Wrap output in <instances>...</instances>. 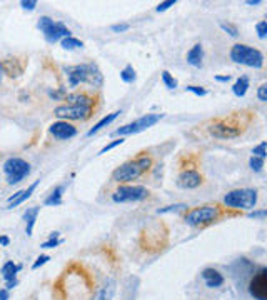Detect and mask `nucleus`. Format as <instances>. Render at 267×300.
I'll return each mask as SVG.
<instances>
[{
  "label": "nucleus",
  "instance_id": "nucleus-1",
  "mask_svg": "<svg viewBox=\"0 0 267 300\" xmlns=\"http://www.w3.org/2000/svg\"><path fill=\"white\" fill-rule=\"evenodd\" d=\"M64 300H89L94 295L95 282L89 270L80 263H72L59 279L57 285Z\"/></svg>",
  "mask_w": 267,
  "mask_h": 300
},
{
  "label": "nucleus",
  "instance_id": "nucleus-2",
  "mask_svg": "<svg viewBox=\"0 0 267 300\" xmlns=\"http://www.w3.org/2000/svg\"><path fill=\"white\" fill-rule=\"evenodd\" d=\"M249 122L251 117H246V112H234L227 117H219V119L210 120L207 130L214 139L231 140L241 137Z\"/></svg>",
  "mask_w": 267,
  "mask_h": 300
},
{
  "label": "nucleus",
  "instance_id": "nucleus-3",
  "mask_svg": "<svg viewBox=\"0 0 267 300\" xmlns=\"http://www.w3.org/2000/svg\"><path fill=\"white\" fill-rule=\"evenodd\" d=\"M152 163H154V160H152L149 153H140L135 158H131V160L124 162L121 167H117L112 172V180L119 182V184L137 180L152 169Z\"/></svg>",
  "mask_w": 267,
  "mask_h": 300
},
{
  "label": "nucleus",
  "instance_id": "nucleus-4",
  "mask_svg": "<svg viewBox=\"0 0 267 300\" xmlns=\"http://www.w3.org/2000/svg\"><path fill=\"white\" fill-rule=\"evenodd\" d=\"M66 75L70 87H77L79 84H89L92 87H102L104 77L95 63H80V65L66 67Z\"/></svg>",
  "mask_w": 267,
  "mask_h": 300
},
{
  "label": "nucleus",
  "instance_id": "nucleus-5",
  "mask_svg": "<svg viewBox=\"0 0 267 300\" xmlns=\"http://www.w3.org/2000/svg\"><path fill=\"white\" fill-rule=\"evenodd\" d=\"M224 213V208L219 205V203H209V205H200L196 208H191L186 217H184V222L191 227H205L212 222L219 220Z\"/></svg>",
  "mask_w": 267,
  "mask_h": 300
},
{
  "label": "nucleus",
  "instance_id": "nucleus-6",
  "mask_svg": "<svg viewBox=\"0 0 267 300\" xmlns=\"http://www.w3.org/2000/svg\"><path fill=\"white\" fill-rule=\"evenodd\" d=\"M229 57H231L232 62L241 63V65H246V67H252V69H262V67H264V55H262L261 50L246 44L234 45L231 49Z\"/></svg>",
  "mask_w": 267,
  "mask_h": 300
},
{
  "label": "nucleus",
  "instance_id": "nucleus-7",
  "mask_svg": "<svg viewBox=\"0 0 267 300\" xmlns=\"http://www.w3.org/2000/svg\"><path fill=\"white\" fill-rule=\"evenodd\" d=\"M257 203V190L256 189H236L225 194L224 205L234 210H249Z\"/></svg>",
  "mask_w": 267,
  "mask_h": 300
},
{
  "label": "nucleus",
  "instance_id": "nucleus-8",
  "mask_svg": "<svg viewBox=\"0 0 267 300\" xmlns=\"http://www.w3.org/2000/svg\"><path fill=\"white\" fill-rule=\"evenodd\" d=\"M39 29L44 32V37L47 42L50 44H55L62 39H67L70 37V29H67V25H64L62 22H54L50 17H40L39 19Z\"/></svg>",
  "mask_w": 267,
  "mask_h": 300
},
{
  "label": "nucleus",
  "instance_id": "nucleus-9",
  "mask_svg": "<svg viewBox=\"0 0 267 300\" xmlns=\"http://www.w3.org/2000/svg\"><path fill=\"white\" fill-rule=\"evenodd\" d=\"M3 174L7 177L8 185H15L30 174V163L24 158L12 157L3 163Z\"/></svg>",
  "mask_w": 267,
  "mask_h": 300
},
{
  "label": "nucleus",
  "instance_id": "nucleus-10",
  "mask_svg": "<svg viewBox=\"0 0 267 300\" xmlns=\"http://www.w3.org/2000/svg\"><path fill=\"white\" fill-rule=\"evenodd\" d=\"M164 119V113H147V115L140 117V119H137L135 122H131V124L121 127V129L116 130V135H134V134H140V132H144L147 129H150V127H154L157 122H160Z\"/></svg>",
  "mask_w": 267,
  "mask_h": 300
},
{
  "label": "nucleus",
  "instance_id": "nucleus-11",
  "mask_svg": "<svg viewBox=\"0 0 267 300\" xmlns=\"http://www.w3.org/2000/svg\"><path fill=\"white\" fill-rule=\"evenodd\" d=\"M54 115L62 120H87L94 115V107H85V105H59L54 108Z\"/></svg>",
  "mask_w": 267,
  "mask_h": 300
},
{
  "label": "nucleus",
  "instance_id": "nucleus-12",
  "mask_svg": "<svg viewBox=\"0 0 267 300\" xmlns=\"http://www.w3.org/2000/svg\"><path fill=\"white\" fill-rule=\"evenodd\" d=\"M149 197V190L142 185H121L112 194V200L116 203H127V202H140Z\"/></svg>",
  "mask_w": 267,
  "mask_h": 300
},
{
  "label": "nucleus",
  "instance_id": "nucleus-13",
  "mask_svg": "<svg viewBox=\"0 0 267 300\" xmlns=\"http://www.w3.org/2000/svg\"><path fill=\"white\" fill-rule=\"evenodd\" d=\"M249 292L256 300H267V269L261 267L249 282Z\"/></svg>",
  "mask_w": 267,
  "mask_h": 300
},
{
  "label": "nucleus",
  "instance_id": "nucleus-14",
  "mask_svg": "<svg viewBox=\"0 0 267 300\" xmlns=\"http://www.w3.org/2000/svg\"><path fill=\"white\" fill-rule=\"evenodd\" d=\"M204 184V177H202V174L199 170L196 169H186L181 172V175H179L177 179V185L181 189H197L200 187V185Z\"/></svg>",
  "mask_w": 267,
  "mask_h": 300
},
{
  "label": "nucleus",
  "instance_id": "nucleus-15",
  "mask_svg": "<svg viewBox=\"0 0 267 300\" xmlns=\"http://www.w3.org/2000/svg\"><path fill=\"white\" fill-rule=\"evenodd\" d=\"M49 132L59 140H68L77 135V127H73L72 124H68L66 120H59L50 125Z\"/></svg>",
  "mask_w": 267,
  "mask_h": 300
},
{
  "label": "nucleus",
  "instance_id": "nucleus-16",
  "mask_svg": "<svg viewBox=\"0 0 267 300\" xmlns=\"http://www.w3.org/2000/svg\"><path fill=\"white\" fill-rule=\"evenodd\" d=\"M116 290H117V282L114 279H107L104 282L102 287H99L97 292L92 295L90 300H114Z\"/></svg>",
  "mask_w": 267,
  "mask_h": 300
},
{
  "label": "nucleus",
  "instance_id": "nucleus-17",
  "mask_svg": "<svg viewBox=\"0 0 267 300\" xmlns=\"http://www.w3.org/2000/svg\"><path fill=\"white\" fill-rule=\"evenodd\" d=\"M66 100H67V103H70V105L94 107L97 97L90 95L89 92H75V94H68V95H66Z\"/></svg>",
  "mask_w": 267,
  "mask_h": 300
},
{
  "label": "nucleus",
  "instance_id": "nucleus-18",
  "mask_svg": "<svg viewBox=\"0 0 267 300\" xmlns=\"http://www.w3.org/2000/svg\"><path fill=\"white\" fill-rule=\"evenodd\" d=\"M39 184H40V180H35L34 184H32L29 189H25V190H20V192L13 194L12 197L8 199V207H7V208H13V207L20 205V203H24L27 199H30V195L34 194V190L37 189V185H39Z\"/></svg>",
  "mask_w": 267,
  "mask_h": 300
},
{
  "label": "nucleus",
  "instance_id": "nucleus-19",
  "mask_svg": "<svg viewBox=\"0 0 267 300\" xmlns=\"http://www.w3.org/2000/svg\"><path fill=\"white\" fill-rule=\"evenodd\" d=\"M202 279H204L205 285L209 289H219L220 285H224L222 274L215 269H204V272H202Z\"/></svg>",
  "mask_w": 267,
  "mask_h": 300
},
{
  "label": "nucleus",
  "instance_id": "nucleus-20",
  "mask_svg": "<svg viewBox=\"0 0 267 300\" xmlns=\"http://www.w3.org/2000/svg\"><path fill=\"white\" fill-rule=\"evenodd\" d=\"M204 60V47L200 44H196L194 47L187 52V63L192 67H200Z\"/></svg>",
  "mask_w": 267,
  "mask_h": 300
},
{
  "label": "nucleus",
  "instance_id": "nucleus-21",
  "mask_svg": "<svg viewBox=\"0 0 267 300\" xmlns=\"http://www.w3.org/2000/svg\"><path fill=\"white\" fill-rule=\"evenodd\" d=\"M20 269H22V265H18V263H13L12 260H8V262L3 263L0 274H2L3 280H5V282H13V280H17V274H18V270H20Z\"/></svg>",
  "mask_w": 267,
  "mask_h": 300
},
{
  "label": "nucleus",
  "instance_id": "nucleus-22",
  "mask_svg": "<svg viewBox=\"0 0 267 300\" xmlns=\"http://www.w3.org/2000/svg\"><path fill=\"white\" fill-rule=\"evenodd\" d=\"M119 113H121V112L117 110V112H112V113H109V115L102 117V119H100V120L97 122V124H95V125L92 127V129H90L89 132H87V135H89V137H92V135H94V134H97L99 130H102L104 127L110 125V124H112V122L116 120L117 117H119Z\"/></svg>",
  "mask_w": 267,
  "mask_h": 300
},
{
  "label": "nucleus",
  "instance_id": "nucleus-23",
  "mask_svg": "<svg viewBox=\"0 0 267 300\" xmlns=\"http://www.w3.org/2000/svg\"><path fill=\"white\" fill-rule=\"evenodd\" d=\"M40 212V207H32L29 208L25 213H24V220H25V234L27 235H32L34 232V225H35V220H37V215Z\"/></svg>",
  "mask_w": 267,
  "mask_h": 300
},
{
  "label": "nucleus",
  "instance_id": "nucleus-24",
  "mask_svg": "<svg viewBox=\"0 0 267 300\" xmlns=\"http://www.w3.org/2000/svg\"><path fill=\"white\" fill-rule=\"evenodd\" d=\"M62 195H64V187L62 185H59V187H55L50 195L47 199H45V205L47 207H55V205H61L62 203Z\"/></svg>",
  "mask_w": 267,
  "mask_h": 300
},
{
  "label": "nucleus",
  "instance_id": "nucleus-25",
  "mask_svg": "<svg viewBox=\"0 0 267 300\" xmlns=\"http://www.w3.org/2000/svg\"><path fill=\"white\" fill-rule=\"evenodd\" d=\"M247 89H249V79L244 75V77H241V79H237V82L234 84L232 92H234L236 97H244L246 92H247Z\"/></svg>",
  "mask_w": 267,
  "mask_h": 300
},
{
  "label": "nucleus",
  "instance_id": "nucleus-26",
  "mask_svg": "<svg viewBox=\"0 0 267 300\" xmlns=\"http://www.w3.org/2000/svg\"><path fill=\"white\" fill-rule=\"evenodd\" d=\"M82 47H84V42L79 39H73L72 35L67 39H62V49H66V50H77Z\"/></svg>",
  "mask_w": 267,
  "mask_h": 300
},
{
  "label": "nucleus",
  "instance_id": "nucleus-27",
  "mask_svg": "<svg viewBox=\"0 0 267 300\" xmlns=\"http://www.w3.org/2000/svg\"><path fill=\"white\" fill-rule=\"evenodd\" d=\"M135 70H134V67H131V65H127L126 69L124 70H121V79H122V82H126V84H132L134 80H135Z\"/></svg>",
  "mask_w": 267,
  "mask_h": 300
},
{
  "label": "nucleus",
  "instance_id": "nucleus-28",
  "mask_svg": "<svg viewBox=\"0 0 267 300\" xmlns=\"http://www.w3.org/2000/svg\"><path fill=\"white\" fill-rule=\"evenodd\" d=\"M162 82H164L165 87L170 89V90H174V89L177 87V80L174 79V77L170 75L167 70H164V72H162Z\"/></svg>",
  "mask_w": 267,
  "mask_h": 300
},
{
  "label": "nucleus",
  "instance_id": "nucleus-29",
  "mask_svg": "<svg viewBox=\"0 0 267 300\" xmlns=\"http://www.w3.org/2000/svg\"><path fill=\"white\" fill-rule=\"evenodd\" d=\"M124 142H126V140H124L122 137H121V139H117V140H112V142H110V144H107V145H105V147H102V149L99 150L97 155H104V153H107L109 150H112V149L119 147V145H122Z\"/></svg>",
  "mask_w": 267,
  "mask_h": 300
},
{
  "label": "nucleus",
  "instance_id": "nucleus-30",
  "mask_svg": "<svg viewBox=\"0 0 267 300\" xmlns=\"http://www.w3.org/2000/svg\"><path fill=\"white\" fill-rule=\"evenodd\" d=\"M249 165H251V169L254 172H261L262 167H264V158H259V157L252 155L251 160H249Z\"/></svg>",
  "mask_w": 267,
  "mask_h": 300
},
{
  "label": "nucleus",
  "instance_id": "nucleus-31",
  "mask_svg": "<svg viewBox=\"0 0 267 300\" xmlns=\"http://www.w3.org/2000/svg\"><path fill=\"white\" fill-rule=\"evenodd\" d=\"M187 205L186 203H176V205H169L165 208H159V213H167V212H179V210H186Z\"/></svg>",
  "mask_w": 267,
  "mask_h": 300
},
{
  "label": "nucleus",
  "instance_id": "nucleus-32",
  "mask_svg": "<svg viewBox=\"0 0 267 300\" xmlns=\"http://www.w3.org/2000/svg\"><path fill=\"white\" fill-rule=\"evenodd\" d=\"M220 29H222L224 32H227L229 35H232V37H237V35H239L237 27L232 25V24H225V22H222V24H220Z\"/></svg>",
  "mask_w": 267,
  "mask_h": 300
},
{
  "label": "nucleus",
  "instance_id": "nucleus-33",
  "mask_svg": "<svg viewBox=\"0 0 267 300\" xmlns=\"http://www.w3.org/2000/svg\"><path fill=\"white\" fill-rule=\"evenodd\" d=\"M186 90H187V92L196 94L197 97H204V95L207 94V90H205L204 87H199V85H187Z\"/></svg>",
  "mask_w": 267,
  "mask_h": 300
},
{
  "label": "nucleus",
  "instance_id": "nucleus-34",
  "mask_svg": "<svg viewBox=\"0 0 267 300\" xmlns=\"http://www.w3.org/2000/svg\"><path fill=\"white\" fill-rule=\"evenodd\" d=\"M256 30H257V35H259V39H266L267 35V22L262 20L259 24L256 25Z\"/></svg>",
  "mask_w": 267,
  "mask_h": 300
},
{
  "label": "nucleus",
  "instance_id": "nucleus-35",
  "mask_svg": "<svg viewBox=\"0 0 267 300\" xmlns=\"http://www.w3.org/2000/svg\"><path fill=\"white\" fill-rule=\"evenodd\" d=\"M252 153H254L256 157H259V158H266V142H261L257 147H254Z\"/></svg>",
  "mask_w": 267,
  "mask_h": 300
},
{
  "label": "nucleus",
  "instance_id": "nucleus-36",
  "mask_svg": "<svg viewBox=\"0 0 267 300\" xmlns=\"http://www.w3.org/2000/svg\"><path fill=\"white\" fill-rule=\"evenodd\" d=\"M176 0H167V2H160L157 7H155V10L157 12H165V10H169L170 7H174L176 5Z\"/></svg>",
  "mask_w": 267,
  "mask_h": 300
},
{
  "label": "nucleus",
  "instance_id": "nucleus-37",
  "mask_svg": "<svg viewBox=\"0 0 267 300\" xmlns=\"http://www.w3.org/2000/svg\"><path fill=\"white\" fill-rule=\"evenodd\" d=\"M257 99H259L261 102H267V84L259 85V89H257Z\"/></svg>",
  "mask_w": 267,
  "mask_h": 300
},
{
  "label": "nucleus",
  "instance_id": "nucleus-38",
  "mask_svg": "<svg viewBox=\"0 0 267 300\" xmlns=\"http://www.w3.org/2000/svg\"><path fill=\"white\" fill-rule=\"evenodd\" d=\"M20 5H22L24 10H34V8L37 7V2H35V0H22Z\"/></svg>",
  "mask_w": 267,
  "mask_h": 300
},
{
  "label": "nucleus",
  "instance_id": "nucleus-39",
  "mask_svg": "<svg viewBox=\"0 0 267 300\" xmlns=\"http://www.w3.org/2000/svg\"><path fill=\"white\" fill-rule=\"evenodd\" d=\"M61 242H62V240H59V239H49L47 242H44L40 247H42V249H54V247H57Z\"/></svg>",
  "mask_w": 267,
  "mask_h": 300
},
{
  "label": "nucleus",
  "instance_id": "nucleus-40",
  "mask_svg": "<svg viewBox=\"0 0 267 300\" xmlns=\"http://www.w3.org/2000/svg\"><path fill=\"white\" fill-rule=\"evenodd\" d=\"M49 260H50V257H49V255H40L39 258H37V262L34 263V265H32V269H34V270H35V269H39L40 265H44V263H47Z\"/></svg>",
  "mask_w": 267,
  "mask_h": 300
},
{
  "label": "nucleus",
  "instance_id": "nucleus-41",
  "mask_svg": "<svg viewBox=\"0 0 267 300\" xmlns=\"http://www.w3.org/2000/svg\"><path fill=\"white\" fill-rule=\"evenodd\" d=\"M131 29V25L129 24H117V25H112V30L117 32V34H121V32H126Z\"/></svg>",
  "mask_w": 267,
  "mask_h": 300
},
{
  "label": "nucleus",
  "instance_id": "nucleus-42",
  "mask_svg": "<svg viewBox=\"0 0 267 300\" xmlns=\"http://www.w3.org/2000/svg\"><path fill=\"white\" fill-rule=\"evenodd\" d=\"M215 80L217 82H229L231 80V75H215Z\"/></svg>",
  "mask_w": 267,
  "mask_h": 300
},
{
  "label": "nucleus",
  "instance_id": "nucleus-43",
  "mask_svg": "<svg viewBox=\"0 0 267 300\" xmlns=\"http://www.w3.org/2000/svg\"><path fill=\"white\" fill-rule=\"evenodd\" d=\"M0 300H8V290L7 289L0 290Z\"/></svg>",
  "mask_w": 267,
  "mask_h": 300
},
{
  "label": "nucleus",
  "instance_id": "nucleus-44",
  "mask_svg": "<svg viewBox=\"0 0 267 300\" xmlns=\"http://www.w3.org/2000/svg\"><path fill=\"white\" fill-rule=\"evenodd\" d=\"M247 5H261V0H247Z\"/></svg>",
  "mask_w": 267,
  "mask_h": 300
},
{
  "label": "nucleus",
  "instance_id": "nucleus-45",
  "mask_svg": "<svg viewBox=\"0 0 267 300\" xmlns=\"http://www.w3.org/2000/svg\"><path fill=\"white\" fill-rule=\"evenodd\" d=\"M0 245H8V239L7 237H0Z\"/></svg>",
  "mask_w": 267,
  "mask_h": 300
},
{
  "label": "nucleus",
  "instance_id": "nucleus-46",
  "mask_svg": "<svg viewBox=\"0 0 267 300\" xmlns=\"http://www.w3.org/2000/svg\"><path fill=\"white\" fill-rule=\"evenodd\" d=\"M2 75H3V70H2V63H0V82H2Z\"/></svg>",
  "mask_w": 267,
  "mask_h": 300
}]
</instances>
